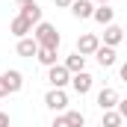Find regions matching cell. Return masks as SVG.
<instances>
[{
	"label": "cell",
	"instance_id": "1",
	"mask_svg": "<svg viewBox=\"0 0 127 127\" xmlns=\"http://www.w3.org/2000/svg\"><path fill=\"white\" fill-rule=\"evenodd\" d=\"M32 38L41 44V47H59V32L53 24H47V21H38V24H32Z\"/></svg>",
	"mask_w": 127,
	"mask_h": 127
},
{
	"label": "cell",
	"instance_id": "2",
	"mask_svg": "<svg viewBox=\"0 0 127 127\" xmlns=\"http://www.w3.org/2000/svg\"><path fill=\"white\" fill-rule=\"evenodd\" d=\"M44 106H47L50 112H65V109H68V95H65V89L50 86L47 95H44Z\"/></svg>",
	"mask_w": 127,
	"mask_h": 127
},
{
	"label": "cell",
	"instance_id": "3",
	"mask_svg": "<svg viewBox=\"0 0 127 127\" xmlns=\"http://www.w3.org/2000/svg\"><path fill=\"white\" fill-rule=\"evenodd\" d=\"M68 83H71V89H74L77 95L83 97V95H89V92H92V83H95V77H92V74L83 68V71H74Z\"/></svg>",
	"mask_w": 127,
	"mask_h": 127
},
{
	"label": "cell",
	"instance_id": "4",
	"mask_svg": "<svg viewBox=\"0 0 127 127\" xmlns=\"http://www.w3.org/2000/svg\"><path fill=\"white\" fill-rule=\"evenodd\" d=\"M68 80H71V71H68L65 65H59V62L47 65V83H50V86L65 89V86H68Z\"/></svg>",
	"mask_w": 127,
	"mask_h": 127
},
{
	"label": "cell",
	"instance_id": "5",
	"mask_svg": "<svg viewBox=\"0 0 127 127\" xmlns=\"http://www.w3.org/2000/svg\"><path fill=\"white\" fill-rule=\"evenodd\" d=\"M92 56L97 59V65H100V68H112V65L118 62V53H115V47H109V44H97Z\"/></svg>",
	"mask_w": 127,
	"mask_h": 127
},
{
	"label": "cell",
	"instance_id": "6",
	"mask_svg": "<svg viewBox=\"0 0 127 127\" xmlns=\"http://www.w3.org/2000/svg\"><path fill=\"white\" fill-rule=\"evenodd\" d=\"M124 41V30L115 24V21H109V24H103V41L100 44H109V47H118Z\"/></svg>",
	"mask_w": 127,
	"mask_h": 127
},
{
	"label": "cell",
	"instance_id": "7",
	"mask_svg": "<svg viewBox=\"0 0 127 127\" xmlns=\"http://www.w3.org/2000/svg\"><path fill=\"white\" fill-rule=\"evenodd\" d=\"M9 32H12L15 38L30 35V32H32V21L27 18V15H15V18H12V24H9Z\"/></svg>",
	"mask_w": 127,
	"mask_h": 127
},
{
	"label": "cell",
	"instance_id": "8",
	"mask_svg": "<svg viewBox=\"0 0 127 127\" xmlns=\"http://www.w3.org/2000/svg\"><path fill=\"white\" fill-rule=\"evenodd\" d=\"M97 44H100V38H97L95 32H83V35L77 38V53H83V56H92Z\"/></svg>",
	"mask_w": 127,
	"mask_h": 127
},
{
	"label": "cell",
	"instance_id": "9",
	"mask_svg": "<svg viewBox=\"0 0 127 127\" xmlns=\"http://www.w3.org/2000/svg\"><path fill=\"white\" fill-rule=\"evenodd\" d=\"M71 15L77 18V21H86V18H92V9H95V3L92 0H71Z\"/></svg>",
	"mask_w": 127,
	"mask_h": 127
},
{
	"label": "cell",
	"instance_id": "10",
	"mask_svg": "<svg viewBox=\"0 0 127 127\" xmlns=\"http://www.w3.org/2000/svg\"><path fill=\"white\" fill-rule=\"evenodd\" d=\"M115 103H118V92H115L112 86H103V89L97 92V106H100V109H115Z\"/></svg>",
	"mask_w": 127,
	"mask_h": 127
},
{
	"label": "cell",
	"instance_id": "11",
	"mask_svg": "<svg viewBox=\"0 0 127 127\" xmlns=\"http://www.w3.org/2000/svg\"><path fill=\"white\" fill-rule=\"evenodd\" d=\"M92 18H95L97 24H109V21H115V9L109 3H97L95 9H92Z\"/></svg>",
	"mask_w": 127,
	"mask_h": 127
},
{
	"label": "cell",
	"instance_id": "12",
	"mask_svg": "<svg viewBox=\"0 0 127 127\" xmlns=\"http://www.w3.org/2000/svg\"><path fill=\"white\" fill-rule=\"evenodd\" d=\"M35 50H38V41H35L32 35H21V38H18V56L32 59V56H35Z\"/></svg>",
	"mask_w": 127,
	"mask_h": 127
},
{
	"label": "cell",
	"instance_id": "13",
	"mask_svg": "<svg viewBox=\"0 0 127 127\" xmlns=\"http://www.w3.org/2000/svg\"><path fill=\"white\" fill-rule=\"evenodd\" d=\"M3 80H6V86H9V95H15V92H21L24 89V74L21 71H3Z\"/></svg>",
	"mask_w": 127,
	"mask_h": 127
},
{
	"label": "cell",
	"instance_id": "14",
	"mask_svg": "<svg viewBox=\"0 0 127 127\" xmlns=\"http://www.w3.org/2000/svg\"><path fill=\"white\" fill-rule=\"evenodd\" d=\"M56 50H59V47H41V44H38V50H35V59L44 65V68H47V65H53L56 59H59V56H56Z\"/></svg>",
	"mask_w": 127,
	"mask_h": 127
},
{
	"label": "cell",
	"instance_id": "15",
	"mask_svg": "<svg viewBox=\"0 0 127 127\" xmlns=\"http://www.w3.org/2000/svg\"><path fill=\"white\" fill-rule=\"evenodd\" d=\"M62 65L71 71V74H74V71H83V68H86V56L74 50V53H68V56H65V62H62Z\"/></svg>",
	"mask_w": 127,
	"mask_h": 127
},
{
	"label": "cell",
	"instance_id": "16",
	"mask_svg": "<svg viewBox=\"0 0 127 127\" xmlns=\"http://www.w3.org/2000/svg\"><path fill=\"white\" fill-rule=\"evenodd\" d=\"M21 15H27L32 24H38V21H41V9H38V3H35V0L27 3V6H21Z\"/></svg>",
	"mask_w": 127,
	"mask_h": 127
},
{
	"label": "cell",
	"instance_id": "17",
	"mask_svg": "<svg viewBox=\"0 0 127 127\" xmlns=\"http://www.w3.org/2000/svg\"><path fill=\"white\" fill-rule=\"evenodd\" d=\"M86 124V115L83 112H77V109H68L65 112V127H83Z\"/></svg>",
	"mask_w": 127,
	"mask_h": 127
},
{
	"label": "cell",
	"instance_id": "18",
	"mask_svg": "<svg viewBox=\"0 0 127 127\" xmlns=\"http://www.w3.org/2000/svg\"><path fill=\"white\" fill-rule=\"evenodd\" d=\"M124 121L121 118V112H112V109H103V127H118Z\"/></svg>",
	"mask_w": 127,
	"mask_h": 127
},
{
	"label": "cell",
	"instance_id": "19",
	"mask_svg": "<svg viewBox=\"0 0 127 127\" xmlns=\"http://www.w3.org/2000/svg\"><path fill=\"white\" fill-rule=\"evenodd\" d=\"M0 97H9V86H6V80H3V74H0Z\"/></svg>",
	"mask_w": 127,
	"mask_h": 127
},
{
	"label": "cell",
	"instance_id": "20",
	"mask_svg": "<svg viewBox=\"0 0 127 127\" xmlns=\"http://www.w3.org/2000/svg\"><path fill=\"white\" fill-rule=\"evenodd\" d=\"M53 127H65V115H56L53 118Z\"/></svg>",
	"mask_w": 127,
	"mask_h": 127
},
{
	"label": "cell",
	"instance_id": "21",
	"mask_svg": "<svg viewBox=\"0 0 127 127\" xmlns=\"http://www.w3.org/2000/svg\"><path fill=\"white\" fill-rule=\"evenodd\" d=\"M9 124V115H6V112H0V127H6Z\"/></svg>",
	"mask_w": 127,
	"mask_h": 127
},
{
	"label": "cell",
	"instance_id": "22",
	"mask_svg": "<svg viewBox=\"0 0 127 127\" xmlns=\"http://www.w3.org/2000/svg\"><path fill=\"white\" fill-rule=\"evenodd\" d=\"M56 6H71V0H53Z\"/></svg>",
	"mask_w": 127,
	"mask_h": 127
},
{
	"label": "cell",
	"instance_id": "23",
	"mask_svg": "<svg viewBox=\"0 0 127 127\" xmlns=\"http://www.w3.org/2000/svg\"><path fill=\"white\" fill-rule=\"evenodd\" d=\"M15 3H18V6H27V3H32V0H15Z\"/></svg>",
	"mask_w": 127,
	"mask_h": 127
},
{
	"label": "cell",
	"instance_id": "24",
	"mask_svg": "<svg viewBox=\"0 0 127 127\" xmlns=\"http://www.w3.org/2000/svg\"><path fill=\"white\" fill-rule=\"evenodd\" d=\"M92 3H109V0H92Z\"/></svg>",
	"mask_w": 127,
	"mask_h": 127
}]
</instances>
